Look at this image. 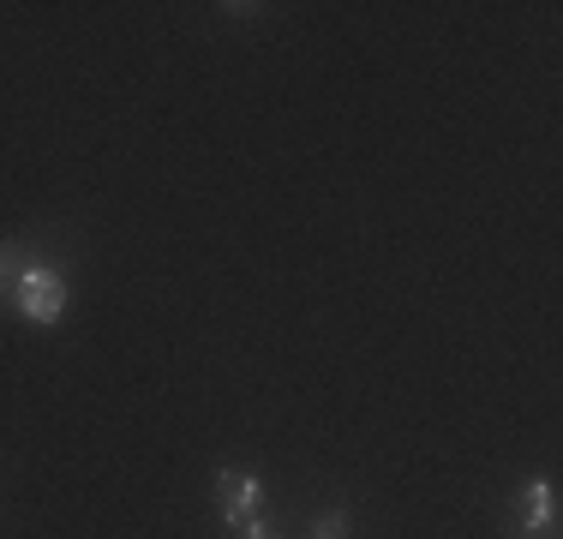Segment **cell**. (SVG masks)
<instances>
[{
    "label": "cell",
    "mask_w": 563,
    "mask_h": 539,
    "mask_svg": "<svg viewBox=\"0 0 563 539\" xmlns=\"http://www.w3.org/2000/svg\"><path fill=\"white\" fill-rule=\"evenodd\" d=\"M258 504H264V480L252 468H217V516L228 534L246 516H258Z\"/></svg>",
    "instance_id": "obj_3"
},
{
    "label": "cell",
    "mask_w": 563,
    "mask_h": 539,
    "mask_svg": "<svg viewBox=\"0 0 563 539\" xmlns=\"http://www.w3.org/2000/svg\"><path fill=\"white\" fill-rule=\"evenodd\" d=\"M540 534H558V485L545 474H533V480L516 485V497H509L504 539H540Z\"/></svg>",
    "instance_id": "obj_2"
},
{
    "label": "cell",
    "mask_w": 563,
    "mask_h": 539,
    "mask_svg": "<svg viewBox=\"0 0 563 539\" xmlns=\"http://www.w3.org/2000/svg\"><path fill=\"white\" fill-rule=\"evenodd\" d=\"M306 539H354V516H347L342 504H336V509H324V516H312Z\"/></svg>",
    "instance_id": "obj_4"
},
{
    "label": "cell",
    "mask_w": 563,
    "mask_h": 539,
    "mask_svg": "<svg viewBox=\"0 0 563 539\" xmlns=\"http://www.w3.org/2000/svg\"><path fill=\"white\" fill-rule=\"evenodd\" d=\"M19 270H24V240H0V300H12Z\"/></svg>",
    "instance_id": "obj_5"
},
{
    "label": "cell",
    "mask_w": 563,
    "mask_h": 539,
    "mask_svg": "<svg viewBox=\"0 0 563 539\" xmlns=\"http://www.w3.org/2000/svg\"><path fill=\"white\" fill-rule=\"evenodd\" d=\"M66 300H73V282H66V270L55 258L43 264H24L19 282H12V312H19L24 323H43V330H55V323L66 318Z\"/></svg>",
    "instance_id": "obj_1"
},
{
    "label": "cell",
    "mask_w": 563,
    "mask_h": 539,
    "mask_svg": "<svg viewBox=\"0 0 563 539\" xmlns=\"http://www.w3.org/2000/svg\"><path fill=\"white\" fill-rule=\"evenodd\" d=\"M540 539H558V534H540Z\"/></svg>",
    "instance_id": "obj_7"
},
{
    "label": "cell",
    "mask_w": 563,
    "mask_h": 539,
    "mask_svg": "<svg viewBox=\"0 0 563 539\" xmlns=\"http://www.w3.org/2000/svg\"><path fill=\"white\" fill-rule=\"evenodd\" d=\"M234 539H288V534H282L271 516H246V521L234 528Z\"/></svg>",
    "instance_id": "obj_6"
}]
</instances>
